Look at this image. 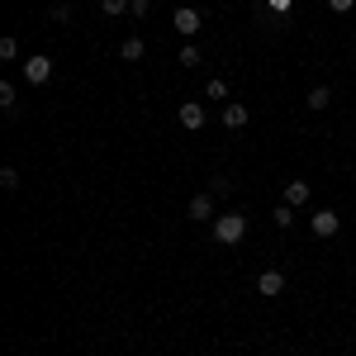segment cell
<instances>
[{"label": "cell", "mask_w": 356, "mask_h": 356, "mask_svg": "<svg viewBox=\"0 0 356 356\" xmlns=\"http://www.w3.org/2000/svg\"><path fill=\"white\" fill-rule=\"evenodd\" d=\"M243 233H247V214H238V209H228V214L214 219V243L219 247H238Z\"/></svg>", "instance_id": "1"}, {"label": "cell", "mask_w": 356, "mask_h": 356, "mask_svg": "<svg viewBox=\"0 0 356 356\" xmlns=\"http://www.w3.org/2000/svg\"><path fill=\"white\" fill-rule=\"evenodd\" d=\"M48 76H53V57H43V53L24 57V81H29V86H43Z\"/></svg>", "instance_id": "2"}, {"label": "cell", "mask_w": 356, "mask_h": 356, "mask_svg": "<svg viewBox=\"0 0 356 356\" xmlns=\"http://www.w3.org/2000/svg\"><path fill=\"white\" fill-rule=\"evenodd\" d=\"M171 24L181 29V38H191V33H200V10H195V5H181V10L171 15Z\"/></svg>", "instance_id": "3"}, {"label": "cell", "mask_w": 356, "mask_h": 356, "mask_svg": "<svg viewBox=\"0 0 356 356\" xmlns=\"http://www.w3.org/2000/svg\"><path fill=\"white\" fill-rule=\"evenodd\" d=\"M257 295H266V300L285 295V271H261L257 275Z\"/></svg>", "instance_id": "4"}, {"label": "cell", "mask_w": 356, "mask_h": 356, "mask_svg": "<svg viewBox=\"0 0 356 356\" xmlns=\"http://www.w3.org/2000/svg\"><path fill=\"white\" fill-rule=\"evenodd\" d=\"M309 228H314V238H332V233L342 228V219H337L332 209H318V214L309 219Z\"/></svg>", "instance_id": "5"}, {"label": "cell", "mask_w": 356, "mask_h": 356, "mask_svg": "<svg viewBox=\"0 0 356 356\" xmlns=\"http://www.w3.org/2000/svg\"><path fill=\"white\" fill-rule=\"evenodd\" d=\"M186 219H195V223L214 219V195H209V191H204V195H195L191 204H186Z\"/></svg>", "instance_id": "6"}, {"label": "cell", "mask_w": 356, "mask_h": 356, "mask_svg": "<svg viewBox=\"0 0 356 356\" xmlns=\"http://www.w3.org/2000/svg\"><path fill=\"white\" fill-rule=\"evenodd\" d=\"M181 129L186 134H200L204 129V105H181Z\"/></svg>", "instance_id": "7"}, {"label": "cell", "mask_w": 356, "mask_h": 356, "mask_svg": "<svg viewBox=\"0 0 356 356\" xmlns=\"http://www.w3.org/2000/svg\"><path fill=\"white\" fill-rule=\"evenodd\" d=\"M285 204H309V181H285Z\"/></svg>", "instance_id": "8"}, {"label": "cell", "mask_w": 356, "mask_h": 356, "mask_svg": "<svg viewBox=\"0 0 356 356\" xmlns=\"http://www.w3.org/2000/svg\"><path fill=\"white\" fill-rule=\"evenodd\" d=\"M247 119H252L247 105H223V129H243Z\"/></svg>", "instance_id": "9"}, {"label": "cell", "mask_w": 356, "mask_h": 356, "mask_svg": "<svg viewBox=\"0 0 356 356\" xmlns=\"http://www.w3.org/2000/svg\"><path fill=\"white\" fill-rule=\"evenodd\" d=\"M0 110L19 114V95H15V86H10V81H0Z\"/></svg>", "instance_id": "10"}, {"label": "cell", "mask_w": 356, "mask_h": 356, "mask_svg": "<svg viewBox=\"0 0 356 356\" xmlns=\"http://www.w3.org/2000/svg\"><path fill=\"white\" fill-rule=\"evenodd\" d=\"M271 223H275V228H290V223H295V204H285V200H280V204L271 209Z\"/></svg>", "instance_id": "11"}, {"label": "cell", "mask_w": 356, "mask_h": 356, "mask_svg": "<svg viewBox=\"0 0 356 356\" xmlns=\"http://www.w3.org/2000/svg\"><path fill=\"white\" fill-rule=\"evenodd\" d=\"M332 105V90L328 86H314V90H309V110H328Z\"/></svg>", "instance_id": "12"}, {"label": "cell", "mask_w": 356, "mask_h": 356, "mask_svg": "<svg viewBox=\"0 0 356 356\" xmlns=\"http://www.w3.org/2000/svg\"><path fill=\"white\" fill-rule=\"evenodd\" d=\"M119 57H124V62H138V57H143V38H124V48H119Z\"/></svg>", "instance_id": "13"}, {"label": "cell", "mask_w": 356, "mask_h": 356, "mask_svg": "<svg viewBox=\"0 0 356 356\" xmlns=\"http://www.w3.org/2000/svg\"><path fill=\"white\" fill-rule=\"evenodd\" d=\"M100 10H105V19H119V15H129V10H134V0H105Z\"/></svg>", "instance_id": "14"}, {"label": "cell", "mask_w": 356, "mask_h": 356, "mask_svg": "<svg viewBox=\"0 0 356 356\" xmlns=\"http://www.w3.org/2000/svg\"><path fill=\"white\" fill-rule=\"evenodd\" d=\"M204 95H209V100H228V81H223V76H214V81L204 86Z\"/></svg>", "instance_id": "15"}, {"label": "cell", "mask_w": 356, "mask_h": 356, "mask_svg": "<svg viewBox=\"0 0 356 356\" xmlns=\"http://www.w3.org/2000/svg\"><path fill=\"white\" fill-rule=\"evenodd\" d=\"M0 191H19V171H15V166L0 171Z\"/></svg>", "instance_id": "16"}, {"label": "cell", "mask_w": 356, "mask_h": 356, "mask_svg": "<svg viewBox=\"0 0 356 356\" xmlns=\"http://www.w3.org/2000/svg\"><path fill=\"white\" fill-rule=\"evenodd\" d=\"M228 191H233V181H228V176H214V181H209V195H214V200H223Z\"/></svg>", "instance_id": "17"}, {"label": "cell", "mask_w": 356, "mask_h": 356, "mask_svg": "<svg viewBox=\"0 0 356 356\" xmlns=\"http://www.w3.org/2000/svg\"><path fill=\"white\" fill-rule=\"evenodd\" d=\"M19 57V43L15 38H0V62H15Z\"/></svg>", "instance_id": "18"}, {"label": "cell", "mask_w": 356, "mask_h": 356, "mask_svg": "<svg viewBox=\"0 0 356 356\" xmlns=\"http://www.w3.org/2000/svg\"><path fill=\"white\" fill-rule=\"evenodd\" d=\"M181 67H200V48H195V43L181 48Z\"/></svg>", "instance_id": "19"}, {"label": "cell", "mask_w": 356, "mask_h": 356, "mask_svg": "<svg viewBox=\"0 0 356 356\" xmlns=\"http://www.w3.org/2000/svg\"><path fill=\"white\" fill-rule=\"evenodd\" d=\"M290 5H295V0H266V10H275V15H285Z\"/></svg>", "instance_id": "20"}, {"label": "cell", "mask_w": 356, "mask_h": 356, "mask_svg": "<svg viewBox=\"0 0 356 356\" xmlns=\"http://www.w3.org/2000/svg\"><path fill=\"white\" fill-rule=\"evenodd\" d=\"M328 5H332V15H347V10H352L356 0H328Z\"/></svg>", "instance_id": "21"}, {"label": "cell", "mask_w": 356, "mask_h": 356, "mask_svg": "<svg viewBox=\"0 0 356 356\" xmlns=\"http://www.w3.org/2000/svg\"><path fill=\"white\" fill-rule=\"evenodd\" d=\"M147 10H152V0H134V15H138V19H143Z\"/></svg>", "instance_id": "22"}]
</instances>
